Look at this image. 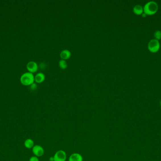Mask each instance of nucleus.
I'll use <instances>...</instances> for the list:
<instances>
[{"label": "nucleus", "mask_w": 161, "mask_h": 161, "mask_svg": "<svg viewBox=\"0 0 161 161\" xmlns=\"http://www.w3.org/2000/svg\"><path fill=\"white\" fill-rule=\"evenodd\" d=\"M158 10V5L157 3L154 1H148L144 6V13L147 15H151L156 13Z\"/></svg>", "instance_id": "f257e3e1"}, {"label": "nucleus", "mask_w": 161, "mask_h": 161, "mask_svg": "<svg viewBox=\"0 0 161 161\" xmlns=\"http://www.w3.org/2000/svg\"><path fill=\"white\" fill-rule=\"evenodd\" d=\"M34 82V76L33 73L27 72L21 76L20 82L23 85H31Z\"/></svg>", "instance_id": "f03ea898"}, {"label": "nucleus", "mask_w": 161, "mask_h": 161, "mask_svg": "<svg viewBox=\"0 0 161 161\" xmlns=\"http://www.w3.org/2000/svg\"><path fill=\"white\" fill-rule=\"evenodd\" d=\"M148 49L152 52H156L160 49V44L159 40L156 39H152L148 43Z\"/></svg>", "instance_id": "7ed1b4c3"}, {"label": "nucleus", "mask_w": 161, "mask_h": 161, "mask_svg": "<svg viewBox=\"0 0 161 161\" xmlns=\"http://www.w3.org/2000/svg\"><path fill=\"white\" fill-rule=\"evenodd\" d=\"M67 156V154L64 150H59L53 156L54 161H66Z\"/></svg>", "instance_id": "20e7f679"}, {"label": "nucleus", "mask_w": 161, "mask_h": 161, "mask_svg": "<svg viewBox=\"0 0 161 161\" xmlns=\"http://www.w3.org/2000/svg\"><path fill=\"white\" fill-rule=\"evenodd\" d=\"M32 149L34 156L37 157H41L44 155V148L40 145H34Z\"/></svg>", "instance_id": "39448f33"}, {"label": "nucleus", "mask_w": 161, "mask_h": 161, "mask_svg": "<svg viewBox=\"0 0 161 161\" xmlns=\"http://www.w3.org/2000/svg\"><path fill=\"white\" fill-rule=\"evenodd\" d=\"M26 68L29 72L32 73H35L37 72L38 69V66L37 63L34 61H30L28 62L26 65Z\"/></svg>", "instance_id": "423d86ee"}, {"label": "nucleus", "mask_w": 161, "mask_h": 161, "mask_svg": "<svg viewBox=\"0 0 161 161\" xmlns=\"http://www.w3.org/2000/svg\"><path fill=\"white\" fill-rule=\"evenodd\" d=\"M68 161H83V157L79 153H73L70 156Z\"/></svg>", "instance_id": "0eeeda50"}, {"label": "nucleus", "mask_w": 161, "mask_h": 161, "mask_svg": "<svg viewBox=\"0 0 161 161\" xmlns=\"http://www.w3.org/2000/svg\"><path fill=\"white\" fill-rule=\"evenodd\" d=\"M71 56V52L68 50H63V51H62L60 52V57L61 60H64L66 61V60L69 59Z\"/></svg>", "instance_id": "6e6552de"}, {"label": "nucleus", "mask_w": 161, "mask_h": 161, "mask_svg": "<svg viewBox=\"0 0 161 161\" xmlns=\"http://www.w3.org/2000/svg\"><path fill=\"white\" fill-rule=\"evenodd\" d=\"M45 79V75L42 72L37 73L36 76H34V81L37 83H41L43 82Z\"/></svg>", "instance_id": "1a4fd4ad"}, {"label": "nucleus", "mask_w": 161, "mask_h": 161, "mask_svg": "<svg viewBox=\"0 0 161 161\" xmlns=\"http://www.w3.org/2000/svg\"><path fill=\"white\" fill-rule=\"evenodd\" d=\"M133 11L136 15H141L144 13L143 7L140 4H137L133 7Z\"/></svg>", "instance_id": "9d476101"}, {"label": "nucleus", "mask_w": 161, "mask_h": 161, "mask_svg": "<svg viewBox=\"0 0 161 161\" xmlns=\"http://www.w3.org/2000/svg\"><path fill=\"white\" fill-rule=\"evenodd\" d=\"M34 143L33 139L27 138L24 142V146L27 149H32L34 146Z\"/></svg>", "instance_id": "9b49d317"}, {"label": "nucleus", "mask_w": 161, "mask_h": 161, "mask_svg": "<svg viewBox=\"0 0 161 161\" xmlns=\"http://www.w3.org/2000/svg\"><path fill=\"white\" fill-rule=\"evenodd\" d=\"M59 66L60 69L62 70H65L67 67V62L64 60H60L59 62Z\"/></svg>", "instance_id": "f8f14e48"}, {"label": "nucleus", "mask_w": 161, "mask_h": 161, "mask_svg": "<svg viewBox=\"0 0 161 161\" xmlns=\"http://www.w3.org/2000/svg\"><path fill=\"white\" fill-rule=\"evenodd\" d=\"M154 35L155 39L158 40H160L161 38V31L159 30H156L154 32Z\"/></svg>", "instance_id": "ddd939ff"}, {"label": "nucleus", "mask_w": 161, "mask_h": 161, "mask_svg": "<svg viewBox=\"0 0 161 161\" xmlns=\"http://www.w3.org/2000/svg\"><path fill=\"white\" fill-rule=\"evenodd\" d=\"M29 161H40L38 157L36 156H33L30 157Z\"/></svg>", "instance_id": "4468645a"}, {"label": "nucleus", "mask_w": 161, "mask_h": 161, "mask_svg": "<svg viewBox=\"0 0 161 161\" xmlns=\"http://www.w3.org/2000/svg\"><path fill=\"white\" fill-rule=\"evenodd\" d=\"M31 88L32 90H35L37 88V85L35 83H33L31 85Z\"/></svg>", "instance_id": "2eb2a0df"}, {"label": "nucleus", "mask_w": 161, "mask_h": 161, "mask_svg": "<svg viewBox=\"0 0 161 161\" xmlns=\"http://www.w3.org/2000/svg\"><path fill=\"white\" fill-rule=\"evenodd\" d=\"M141 15H142V16L143 17H146V15H146V14L144 13H143Z\"/></svg>", "instance_id": "dca6fc26"}, {"label": "nucleus", "mask_w": 161, "mask_h": 161, "mask_svg": "<svg viewBox=\"0 0 161 161\" xmlns=\"http://www.w3.org/2000/svg\"><path fill=\"white\" fill-rule=\"evenodd\" d=\"M49 161H54L53 156L49 158Z\"/></svg>", "instance_id": "f3484780"}, {"label": "nucleus", "mask_w": 161, "mask_h": 161, "mask_svg": "<svg viewBox=\"0 0 161 161\" xmlns=\"http://www.w3.org/2000/svg\"><path fill=\"white\" fill-rule=\"evenodd\" d=\"M160 105H161V102H160Z\"/></svg>", "instance_id": "a211bd4d"}]
</instances>
